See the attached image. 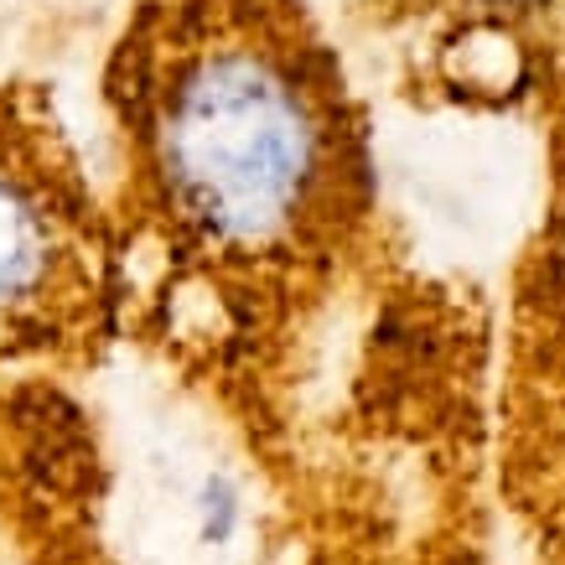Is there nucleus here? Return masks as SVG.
<instances>
[{
    "label": "nucleus",
    "instance_id": "f257e3e1",
    "mask_svg": "<svg viewBox=\"0 0 565 565\" xmlns=\"http://www.w3.org/2000/svg\"><path fill=\"white\" fill-rule=\"evenodd\" d=\"M120 275L156 332L234 369L322 311L374 234L369 125L301 0H140L104 68Z\"/></svg>",
    "mask_w": 565,
    "mask_h": 565
},
{
    "label": "nucleus",
    "instance_id": "f03ea898",
    "mask_svg": "<svg viewBox=\"0 0 565 565\" xmlns=\"http://www.w3.org/2000/svg\"><path fill=\"white\" fill-rule=\"evenodd\" d=\"M125 307L115 223L36 84H0V363L88 359Z\"/></svg>",
    "mask_w": 565,
    "mask_h": 565
},
{
    "label": "nucleus",
    "instance_id": "7ed1b4c3",
    "mask_svg": "<svg viewBox=\"0 0 565 565\" xmlns=\"http://www.w3.org/2000/svg\"><path fill=\"white\" fill-rule=\"evenodd\" d=\"M498 488L534 565H565V259L534 255L498 399Z\"/></svg>",
    "mask_w": 565,
    "mask_h": 565
},
{
    "label": "nucleus",
    "instance_id": "20e7f679",
    "mask_svg": "<svg viewBox=\"0 0 565 565\" xmlns=\"http://www.w3.org/2000/svg\"><path fill=\"white\" fill-rule=\"evenodd\" d=\"M390 17L446 21V36L430 47V73L457 94H514L524 84L519 32L561 0H379Z\"/></svg>",
    "mask_w": 565,
    "mask_h": 565
}]
</instances>
